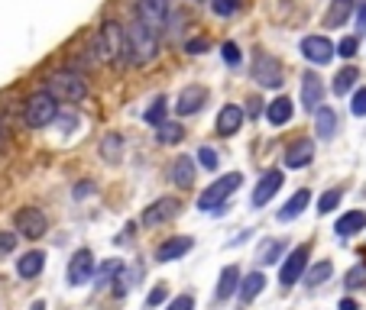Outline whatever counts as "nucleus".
<instances>
[{
	"label": "nucleus",
	"mask_w": 366,
	"mask_h": 310,
	"mask_svg": "<svg viewBox=\"0 0 366 310\" xmlns=\"http://www.w3.org/2000/svg\"><path fill=\"white\" fill-rule=\"evenodd\" d=\"M204 103H207V88H201V84H188V88H182L175 110H179V117H192V113H198Z\"/></svg>",
	"instance_id": "ddd939ff"
},
{
	"label": "nucleus",
	"mask_w": 366,
	"mask_h": 310,
	"mask_svg": "<svg viewBox=\"0 0 366 310\" xmlns=\"http://www.w3.org/2000/svg\"><path fill=\"white\" fill-rule=\"evenodd\" d=\"M169 178H172V185H179V187H192V181H194V159L192 155H179V159L172 162V168H169Z\"/></svg>",
	"instance_id": "6ab92c4d"
},
{
	"label": "nucleus",
	"mask_w": 366,
	"mask_h": 310,
	"mask_svg": "<svg viewBox=\"0 0 366 310\" xmlns=\"http://www.w3.org/2000/svg\"><path fill=\"white\" fill-rule=\"evenodd\" d=\"M240 269L237 265H227V269H221V278H217V291L214 297L217 301H227L230 294H237V288H240Z\"/></svg>",
	"instance_id": "412c9836"
},
{
	"label": "nucleus",
	"mask_w": 366,
	"mask_h": 310,
	"mask_svg": "<svg viewBox=\"0 0 366 310\" xmlns=\"http://www.w3.org/2000/svg\"><path fill=\"white\" fill-rule=\"evenodd\" d=\"M91 48L97 52L101 62H117L120 52H124V29H120V23H114V20L101 23V29H97Z\"/></svg>",
	"instance_id": "20e7f679"
},
{
	"label": "nucleus",
	"mask_w": 366,
	"mask_h": 310,
	"mask_svg": "<svg viewBox=\"0 0 366 310\" xmlns=\"http://www.w3.org/2000/svg\"><path fill=\"white\" fill-rule=\"evenodd\" d=\"M253 78L263 88H282V65H279V58L269 56V52H259L253 58Z\"/></svg>",
	"instance_id": "6e6552de"
},
{
	"label": "nucleus",
	"mask_w": 366,
	"mask_h": 310,
	"mask_svg": "<svg viewBox=\"0 0 366 310\" xmlns=\"http://www.w3.org/2000/svg\"><path fill=\"white\" fill-rule=\"evenodd\" d=\"M120 155H124V139H120L117 133L104 136V143H101V159H104V162H111V165H117Z\"/></svg>",
	"instance_id": "c85d7f7f"
},
{
	"label": "nucleus",
	"mask_w": 366,
	"mask_h": 310,
	"mask_svg": "<svg viewBox=\"0 0 366 310\" xmlns=\"http://www.w3.org/2000/svg\"><path fill=\"white\" fill-rule=\"evenodd\" d=\"M334 56H340V58H353V56H357V36H344V39L334 46Z\"/></svg>",
	"instance_id": "4c0bfd02"
},
{
	"label": "nucleus",
	"mask_w": 366,
	"mask_h": 310,
	"mask_svg": "<svg viewBox=\"0 0 366 310\" xmlns=\"http://www.w3.org/2000/svg\"><path fill=\"white\" fill-rule=\"evenodd\" d=\"M211 10H214L217 16H230L240 10V0H211Z\"/></svg>",
	"instance_id": "58836bf2"
},
{
	"label": "nucleus",
	"mask_w": 366,
	"mask_h": 310,
	"mask_svg": "<svg viewBox=\"0 0 366 310\" xmlns=\"http://www.w3.org/2000/svg\"><path fill=\"white\" fill-rule=\"evenodd\" d=\"M363 227H366V214L363 210H350V214H344L337 223H334V233H337L340 239H350V236L360 233Z\"/></svg>",
	"instance_id": "5701e85b"
},
{
	"label": "nucleus",
	"mask_w": 366,
	"mask_h": 310,
	"mask_svg": "<svg viewBox=\"0 0 366 310\" xmlns=\"http://www.w3.org/2000/svg\"><path fill=\"white\" fill-rule=\"evenodd\" d=\"M331 275H334V265L327 262V259H321V262H315V265H311V269H308V275H305V281H308L311 288H318V284H325Z\"/></svg>",
	"instance_id": "7c9ffc66"
},
{
	"label": "nucleus",
	"mask_w": 366,
	"mask_h": 310,
	"mask_svg": "<svg viewBox=\"0 0 366 310\" xmlns=\"http://www.w3.org/2000/svg\"><path fill=\"white\" fill-rule=\"evenodd\" d=\"M292 113H295V107H292L289 97H276L272 103H266V120L272 126H285L292 120Z\"/></svg>",
	"instance_id": "b1692460"
},
{
	"label": "nucleus",
	"mask_w": 366,
	"mask_h": 310,
	"mask_svg": "<svg viewBox=\"0 0 366 310\" xmlns=\"http://www.w3.org/2000/svg\"><path fill=\"white\" fill-rule=\"evenodd\" d=\"M350 110H353V117H366V88H360L357 94H353Z\"/></svg>",
	"instance_id": "79ce46f5"
},
{
	"label": "nucleus",
	"mask_w": 366,
	"mask_h": 310,
	"mask_svg": "<svg viewBox=\"0 0 366 310\" xmlns=\"http://www.w3.org/2000/svg\"><path fill=\"white\" fill-rule=\"evenodd\" d=\"M124 52H127V62L146 65L156 58V52H159V39H156V33H152L149 26H143V23L137 20L124 33Z\"/></svg>",
	"instance_id": "f257e3e1"
},
{
	"label": "nucleus",
	"mask_w": 366,
	"mask_h": 310,
	"mask_svg": "<svg viewBox=\"0 0 366 310\" xmlns=\"http://www.w3.org/2000/svg\"><path fill=\"white\" fill-rule=\"evenodd\" d=\"M302 56L308 58L311 65H327L334 58V42L327 36H305L302 39Z\"/></svg>",
	"instance_id": "f8f14e48"
},
{
	"label": "nucleus",
	"mask_w": 366,
	"mask_h": 310,
	"mask_svg": "<svg viewBox=\"0 0 366 310\" xmlns=\"http://www.w3.org/2000/svg\"><path fill=\"white\" fill-rule=\"evenodd\" d=\"M285 165L289 168H305V165H311V159H315V139H308V136H302V139H295L292 145H285Z\"/></svg>",
	"instance_id": "4468645a"
},
{
	"label": "nucleus",
	"mask_w": 366,
	"mask_h": 310,
	"mask_svg": "<svg viewBox=\"0 0 366 310\" xmlns=\"http://www.w3.org/2000/svg\"><path fill=\"white\" fill-rule=\"evenodd\" d=\"M340 200H344V191H340V187H331V191H325L318 197V210L321 214H331V210L340 207Z\"/></svg>",
	"instance_id": "f704fd0d"
},
{
	"label": "nucleus",
	"mask_w": 366,
	"mask_h": 310,
	"mask_svg": "<svg viewBox=\"0 0 366 310\" xmlns=\"http://www.w3.org/2000/svg\"><path fill=\"white\" fill-rule=\"evenodd\" d=\"M308 204H311V191H308V187H302V191H295V194H292V197H289V204H285L282 210H279V220H282V223L298 220V217L305 214V207H308Z\"/></svg>",
	"instance_id": "aec40b11"
},
{
	"label": "nucleus",
	"mask_w": 366,
	"mask_h": 310,
	"mask_svg": "<svg viewBox=\"0 0 366 310\" xmlns=\"http://www.w3.org/2000/svg\"><path fill=\"white\" fill-rule=\"evenodd\" d=\"M321 100H325V84H321V78L315 75V71L302 75V103L315 113L321 107Z\"/></svg>",
	"instance_id": "f3484780"
},
{
	"label": "nucleus",
	"mask_w": 366,
	"mask_h": 310,
	"mask_svg": "<svg viewBox=\"0 0 366 310\" xmlns=\"http://www.w3.org/2000/svg\"><path fill=\"white\" fill-rule=\"evenodd\" d=\"M315 133H318V139H334V133H337V113L331 107H318L315 110Z\"/></svg>",
	"instance_id": "a878e982"
},
{
	"label": "nucleus",
	"mask_w": 366,
	"mask_h": 310,
	"mask_svg": "<svg viewBox=\"0 0 366 310\" xmlns=\"http://www.w3.org/2000/svg\"><path fill=\"white\" fill-rule=\"evenodd\" d=\"M221 56H224V62H227V65H240L243 52H240V46H237V42H224V46H221Z\"/></svg>",
	"instance_id": "a19ab883"
},
{
	"label": "nucleus",
	"mask_w": 366,
	"mask_h": 310,
	"mask_svg": "<svg viewBox=\"0 0 366 310\" xmlns=\"http://www.w3.org/2000/svg\"><path fill=\"white\" fill-rule=\"evenodd\" d=\"M217 162H221V155H217V152L211 149V145H201V149H198V165H201V168H207V172H214Z\"/></svg>",
	"instance_id": "e433bc0d"
},
{
	"label": "nucleus",
	"mask_w": 366,
	"mask_h": 310,
	"mask_svg": "<svg viewBox=\"0 0 366 310\" xmlns=\"http://www.w3.org/2000/svg\"><path fill=\"white\" fill-rule=\"evenodd\" d=\"M357 29L366 33V0H360V7H357Z\"/></svg>",
	"instance_id": "49530a36"
},
{
	"label": "nucleus",
	"mask_w": 366,
	"mask_h": 310,
	"mask_svg": "<svg viewBox=\"0 0 366 310\" xmlns=\"http://www.w3.org/2000/svg\"><path fill=\"white\" fill-rule=\"evenodd\" d=\"M344 284L350 291H360V288H366V262H357L350 272L344 275Z\"/></svg>",
	"instance_id": "c9c22d12"
},
{
	"label": "nucleus",
	"mask_w": 366,
	"mask_h": 310,
	"mask_svg": "<svg viewBox=\"0 0 366 310\" xmlns=\"http://www.w3.org/2000/svg\"><path fill=\"white\" fill-rule=\"evenodd\" d=\"M357 78H360L357 68H340L337 75H334V94H337V97L350 94V88L357 84Z\"/></svg>",
	"instance_id": "2f4dec72"
},
{
	"label": "nucleus",
	"mask_w": 366,
	"mask_h": 310,
	"mask_svg": "<svg viewBox=\"0 0 366 310\" xmlns=\"http://www.w3.org/2000/svg\"><path fill=\"white\" fill-rule=\"evenodd\" d=\"M26 126H33V130H42V126H49L52 120L59 117V103L56 97L49 94V91H36L33 97L26 100Z\"/></svg>",
	"instance_id": "39448f33"
},
{
	"label": "nucleus",
	"mask_w": 366,
	"mask_h": 310,
	"mask_svg": "<svg viewBox=\"0 0 366 310\" xmlns=\"http://www.w3.org/2000/svg\"><path fill=\"white\" fill-rule=\"evenodd\" d=\"M29 310H46V301H33V307Z\"/></svg>",
	"instance_id": "8fccbe9b"
},
{
	"label": "nucleus",
	"mask_w": 366,
	"mask_h": 310,
	"mask_svg": "<svg viewBox=\"0 0 366 310\" xmlns=\"http://www.w3.org/2000/svg\"><path fill=\"white\" fill-rule=\"evenodd\" d=\"M166 110H169V107H166V97H156V100H152V107H149V110H146L143 113V120H146V123H149V126H159V123H166Z\"/></svg>",
	"instance_id": "72a5a7b5"
},
{
	"label": "nucleus",
	"mask_w": 366,
	"mask_h": 310,
	"mask_svg": "<svg viewBox=\"0 0 366 310\" xmlns=\"http://www.w3.org/2000/svg\"><path fill=\"white\" fill-rule=\"evenodd\" d=\"M282 252H285L282 239H263L259 242V249H256V259H259L263 265H276L279 259H282Z\"/></svg>",
	"instance_id": "cd10ccee"
},
{
	"label": "nucleus",
	"mask_w": 366,
	"mask_h": 310,
	"mask_svg": "<svg viewBox=\"0 0 366 310\" xmlns=\"http://www.w3.org/2000/svg\"><path fill=\"white\" fill-rule=\"evenodd\" d=\"M182 136H185V130H182L179 123H159V126H156V139H159L162 145L182 143Z\"/></svg>",
	"instance_id": "473e14b6"
},
{
	"label": "nucleus",
	"mask_w": 366,
	"mask_h": 310,
	"mask_svg": "<svg viewBox=\"0 0 366 310\" xmlns=\"http://www.w3.org/2000/svg\"><path fill=\"white\" fill-rule=\"evenodd\" d=\"M49 94L56 100H65V103H81L88 97V81L75 71H59V75L49 78Z\"/></svg>",
	"instance_id": "7ed1b4c3"
},
{
	"label": "nucleus",
	"mask_w": 366,
	"mask_h": 310,
	"mask_svg": "<svg viewBox=\"0 0 366 310\" xmlns=\"http://www.w3.org/2000/svg\"><path fill=\"white\" fill-rule=\"evenodd\" d=\"M263 288H266V275H263V272H249V275L240 278V288H237V294H240L243 304H249Z\"/></svg>",
	"instance_id": "bb28decb"
},
{
	"label": "nucleus",
	"mask_w": 366,
	"mask_h": 310,
	"mask_svg": "<svg viewBox=\"0 0 366 310\" xmlns=\"http://www.w3.org/2000/svg\"><path fill=\"white\" fill-rule=\"evenodd\" d=\"M166 310H194V297H192V294H179V297H172Z\"/></svg>",
	"instance_id": "37998d69"
},
{
	"label": "nucleus",
	"mask_w": 366,
	"mask_h": 310,
	"mask_svg": "<svg viewBox=\"0 0 366 310\" xmlns=\"http://www.w3.org/2000/svg\"><path fill=\"white\" fill-rule=\"evenodd\" d=\"M308 255H311L308 246H295L289 252V259H285L282 269H279V281H282L285 288H292V284L305 275V269H308Z\"/></svg>",
	"instance_id": "9b49d317"
},
{
	"label": "nucleus",
	"mask_w": 366,
	"mask_h": 310,
	"mask_svg": "<svg viewBox=\"0 0 366 310\" xmlns=\"http://www.w3.org/2000/svg\"><path fill=\"white\" fill-rule=\"evenodd\" d=\"M42 265H46V255L39 252V249H33V252H23L20 259H16V275L20 278H36L42 272Z\"/></svg>",
	"instance_id": "4be33fe9"
},
{
	"label": "nucleus",
	"mask_w": 366,
	"mask_h": 310,
	"mask_svg": "<svg viewBox=\"0 0 366 310\" xmlns=\"http://www.w3.org/2000/svg\"><path fill=\"white\" fill-rule=\"evenodd\" d=\"M137 20L159 33L169 23V0H137Z\"/></svg>",
	"instance_id": "0eeeda50"
},
{
	"label": "nucleus",
	"mask_w": 366,
	"mask_h": 310,
	"mask_svg": "<svg viewBox=\"0 0 366 310\" xmlns=\"http://www.w3.org/2000/svg\"><path fill=\"white\" fill-rule=\"evenodd\" d=\"M0 149H4V126H0Z\"/></svg>",
	"instance_id": "3c124183"
},
{
	"label": "nucleus",
	"mask_w": 366,
	"mask_h": 310,
	"mask_svg": "<svg viewBox=\"0 0 366 310\" xmlns=\"http://www.w3.org/2000/svg\"><path fill=\"white\" fill-rule=\"evenodd\" d=\"M169 301V288H166V284H156V288H152L149 291V297H146V307H159V304H166Z\"/></svg>",
	"instance_id": "ea45409f"
},
{
	"label": "nucleus",
	"mask_w": 366,
	"mask_h": 310,
	"mask_svg": "<svg viewBox=\"0 0 366 310\" xmlns=\"http://www.w3.org/2000/svg\"><path fill=\"white\" fill-rule=\"evenodd\" d=\"M14 227H16V236H26V239H39V236H46L49 220H46V214H42L39 207H23V210H16Z\"/></svg>",
	"instance_id": "423d86ee"
},
{
	"label": "nucleus",
	"mask_w": 366,
	"mask_h": 310,
	"mask_svg": "<svg viewBox=\"0 0 366 310\" xmlns=\"http://www.w3.org/2000/svg\"><path fill=\"white\" fill-rule=\"evenodd\" d=\"M65 278H69L71 288H81V284H88L91 278H94V255H91V249H78V252L71 255Z\"/></svg>",
	"instance_id": "1a4fd4ad"
},
{
	"label": "nucleus",
	"mask_w": 366,
	"mask_h": 310,
	"mask_svg": "<svg viewBox=\"0 0 366 310\" xmlns=\"http://www.w3.org/2000/svg\"><path fill=\"white\" fill-rule=\"evenodd\" d=\"M350 14H353V0H331V7H327V14H325V26L327 29L344 26V23L350 20Z\"/></svg>",
	"instance_id": "393cba45"
},
{
	"label": "nucleus",
	"mask_w": 366,
	"mask_h": 310,
	"mask_svg": "<svg viewBox=\"0 0 366 310\" xmlns=\"http://www.w3.org/2000/svg\"><path fill=\"white\" fill-rule=\"evenodd\" d=\"M240 185H243V175L240 172H230V175H224V178L211 181V185L198 194V210H204V214H211V210H214V214H221L224 204H227V197L234 191H240Z\"/></svg>",
	"instance_id": "f03ea898"
},
{
	"label": "nucleus",
	"mask_w": 366,
	"mask_h": 310,
	"mask_svg": "<svg viewBox=\"0 0 366 310\" xmlns=\"http://www.w3.org/2000/svg\"><path fill=\"white\" fill-rule=\"evenodd\" d=\"M337 310H360V304L353 301V297H344V301L337 304Z\"/></svg>",
	"instance_id": "de8ad7c7"
},
{
	"label": "nucleus",
	"mask_w": 366,
	"mask_h": 310,
	"mask_svg": "<svg viewBox=\"0 0 366 310\" xmlns=\"http://www.w3.org/2000/svg\"><path fill=\"white\" fill-rule=\"evenodd\" d=\"M14 246H16V233H7V229H0V255L14 252Z\"/></svg>",
	"instance_id": "c03bdc74"
},
{
	"label": "nucleus",
	"mask_w": 366,
	"mask_h": 310,
	"mask_svg": "<svg viewBox=\"0 0 366 310\" xmlns=\"http://www.w3.org/2000/svg\"><path fill=\"white\" fill-rule=\"evenodd\" d=\"M91 191H94L91 185H78V187H75V197H84V194H91Z\"/></svg>",
	"instance_id": "09e8293b"
},
{
	"label": "nucleus",
	"mask_w": 366,
	"mask_h": 310,
	"mask_svg": "<svg viewBox=\"0 0 366 310\" xmlns=\"http://www.w3.org/2000/svg\"><path fill=\"white\" fill-rule=\"evenodd\" d=\"M192 246H194L192 236H172V239L159 242L156 259H159V262H175V259H185V252H192Z\"/></svg>",
	"instance_id": "dca6fc26"
},
{
	"label": "nucleus",
	"mask_w": 366,
	"mask_h": 310,
	"mask_svg": "<svg viewBox=\"0 0 366 310\" xmlns=\"http://www.w3.org/2000/svg\"><path fill=\"white\" fill-rule=\"evenodd\" d=\"M182 210V204L175 197H159V200H152L149 207L143 210V227H162V223L175 220Z\"/></svg>",
	"instance_id": "9d476101"
},
{
	"label": "nucleus",
	"mask_w": 366,
	"mask_h": 310,
	"mask_svg": "<svg viewBox=\"0 0 366 310\" xmlns=\"http://www.w3.org/2000/svg\"><path fill=\"white\" fill-rule=\"evenodd\" d=\"M120 272H124V262H120V259H107V262L97 269V275H94L97 288H107V284H114Z\"/></svg>",
	"instance_id": "c756f323"
},
{
	"label": "nucleus",
	"mask_w": 366,
	"mask_h": 310,
	"mask_svg": "<svg viewBox=\"0 0 366 310\" xmlns=\"http://www.w3.org/2000/svg\"><path fill=\"white\" fill-rule=\"evenodd\" d=\"M282 187V172L279 168H269V172L259 178V185H256V191H253V207H263V204H269L272 197H276V191Z\"/></svg>",
	"instance_id": "2eb2a0df"
},
{
	"label": "nucleus",
	"mask_w": 366,
	"mask_h": 310,
	"mask_svg": "<svg viewBox=\"0 0 366 310\" xmlns=\"http://www.w3.org/2000/svg\"><path fill=\"white\" fill-rule=\"evenodd\" d=\"M185 52H192V56H201V52H207V39H201V36L188 39L185 42Z\"/></svg>",
	"instance_id": "a18cd8bd"
},
{
	"label": "nucleus",
	"mask_w": 366,
	"mask_h": 310,
	"mask_svg": "<svg viewBox=\"0 0 366 310\" xmlns=\"http://www.w3.org/2000/svg\"><path fill=\"white\" fill-rule=\"evenodd\" d=\"M240 126H243V110L237 103H224L221 113H217V133L221 136H234Z\"/></svg>",
	"instance_id": "a211bd4d"
}]
</instances>
